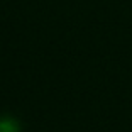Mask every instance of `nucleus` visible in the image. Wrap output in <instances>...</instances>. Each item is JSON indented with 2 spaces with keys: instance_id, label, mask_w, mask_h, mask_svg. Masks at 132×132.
Masks as SVG:
<instances>
[{
  "instance_id": "f257e3e1",
  "label": "nucleus",
  "mask_w": 132,
  "mask_h": 132,
  "mask_svg": "<svg viewBox=\"0 0 132 132\" xmlns=\"http://www.w3.org/2000/svg\"><path fill=\"white\" fill-rule=\"evenodd\" d=\"M0 132H19V125L10 119H2L0 120Z\"/></svg>"
}]
</instances>
